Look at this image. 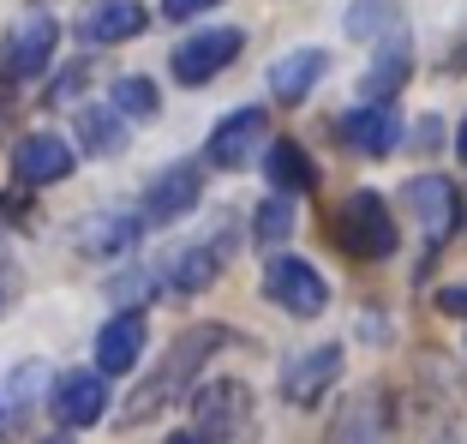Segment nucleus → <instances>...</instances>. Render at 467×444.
I'll use <instances>...</instances> for the list:
<instances>
[{"label":"nucleus","mask_w":467,"mask_h":444,"mask_svg":"<svg viewBox=\"0 0 467 444\" xmlns=\"http://www.w3.org/2000/svg\"><path fill=\"white\" fill-rule=\"evenodd\" d=\"M42 444H72V432H55V439H42Z\"/></svg>","instance_id":"31"},{"label":"nucleus","mask_w":467,"mask_h":444,"mask_svg":"<svg viewBox=\"0 0 467 444\" xmlns=\"http://www.w3.org/2000/svg\"><path fill=\"white\" fill-rule=\"evenodd\" d=\"M408 205H413V217H420V228H426L431 247H443V240L455 235V222H462V198H455V186L443 181V174L408 181Z\"/></svg>","instance_id":"12"},{"label":"nucleus","mask_w":467,"mask_h":444,"mask_svg":"<svg viewBox=\"0 0 467 444\" xmlns=\"http://www.w3.org/2000/svg\"><path fill=\"white\" fill-rule=\"evenodd\" d=\"M336 139L354 156H389L401 144V114L389 102H359V109H348L336 121Z\"/></svg>","instance_id":"8"},{"label":"nucleus","mask_w":467,"mask_h":444,"mask_svg":"<svg viewBox=\"0 0 467 444\" xmlns=\"http://www.w3.org/2000/svg\"><path fill=\"white\" fill-rule=\"evenodd\" d=\"M150 25V13H144V0H90L78 18V37L84 42H132L138 30Z\"/></svg>","instance_id":"13"},{"label":"nucleus","mask_w":467,"mask_h":444,"mask_svg":"<svg viewBox=\"0 0 467 444\" xmlns=\"http://www.w3.org/2000/svg\"><path fill=\"white\" fill-rule=\"evenodd\" d=\"M192 415H198L192 432H204L210 444H246L252 427H258V420H252L258 403H252V390L240 385V378H210L192 396Z\"/></svg>","instance_id":"2"},{"label":"nucleus","mask_w":467,"mask_h":444,"mask_svg":"<svg viewBox=\"0 0 467 444\" xmlns=\"http://www.w3.org/2000/svg\"><path fill=\"white\" fill-rule=\"evenodd\" d=\"M336 378H342V348L336 343L306 348V354H294V361L282 366V396H288L294 408H317Z\"/></svg>","instance_id":"9"},{"label":"nucleus","mask_w":467,"mask_h":444,"mask_svg":"<svg viewBox=\"0 0 467 444\" xmlns=\"http://www.w3.org/2000/svg\"><path fill=\"white\" fill-rule=\"evenodd\" d=\"M222 343H228L222 331H186L174 348H168L162 373H156V378H144V385H138L132 396H126V408H120V427H138V420H150L156 408H162L168 396H174V390H180L186 378L198 373V366L210 361V348H222Z\"/></svg>","instance_id":"1"},{"label":"nucleus","mask_w":467,"mask_h":444,"mask_svg":"<svg viewBox=\"0 0 467 444\" xmlns=\"http://www.w3.org/2000/svg\"><path fill=\"white\" fill-rule=\"evenodd\" d=\"M0 306H6V294H0Z\"/></svg>","instance_id":"32"},{"label":"nucleus","mask_w":467,"mask_h":444,"mask_svg":"<svg viewBox=\"0 0 467 444\" xmlns=\"http://www.w3.org/2000/svg\"><path fill=\"white\" fill-rule=\"evenodd\" d=\"M455 156L467 163V121H462V132H455Z\"/></svg>","instance_id":"30"},{"label":"nucleus","mask_w":467,"mask_h":444,"mask_svg":"<svg viewBox=\"0 0 467 444\" xmlns=\"http://www.w3.org/2000/svg\"><path fill=\"white\" fill-rule=\"evenodd\" d=\"M252 235H258L264 247H282V240L294 235V205H288L282 193H275V198H264V205H258V217H252Z\"/></svg>","instance_id":"25"},{"label":"nucleus","mask_w":467,"mask_h":444,"mask_svg":"<svg viewBox=\"0 0 467 444\" xmlns=\"http://www.w3.org/2000/svg\"><path fill=\"white\" fill-rule=\"evenodd\" d=\"M264 132H270V114H264V109H234L228 121H222L216 132H210L204 163H210V168H246Z\"/></svg>","instance_id":"10"},{"label":"nucleus","mask_w":467,"mask_h":444,"mask_svg":"<svg viewBox=\"0 0 467 444\" xmlns=\"http://www.w3.org/2000/svg\"><path fill=\"white\" fill-rule=\"evenodd\" d=\"M13 174L18 186H60L72 174V144L60 132H30L13 151Z\"/></svg>","instance_id":"11"},{"label":"nucleus","mask_w":467,"mask_h":444,"mask_svg":"<svg viewBox=\"0 0 467 444\" xmlns=\"http://www.w3.org/2000/svg\"><path fill=\"white\" fill-rule=\"evenodd\" d=\"M109 109H114V114H138V121H144V114L162 109V97H156V84H150V79L126 72V79L109 84Z\"/></svg>","instance_id":"24"},{"label":"nucleus","mask_w":467,"mask_h":444,"mask_svg":"<svg viewBox=\"0 0 467 444\" xmlns=\"http://www.w3.org/2000/svg\"><path fill=\"white\" fill-rule=\"evenodd\" d=\"M336 444H384V420H378V396H354L336 427Z\"/></svg>","instance_id":"23"},{"label":"nucleus","mask_w":467,"mask_h":444,"mask_svg":"<svg viewBox=\"0 0 467 444\" xmlns=\"http://www.w3.org/2000/svg\"><path fill=\"white\" fill-rule=\"evenodd\" d=\"M55 42H60V25L55 18H42V13H30L25 25H13L6 30V42H0V72L6 79H36L42 67H48V55H55Z\"/></svg>","instance_id":"6"},{"label":"nucleus","mask_w":467,"mask_h":444,"mask_svg":"<svg viewBox=\"0 0 467 444\" xmlns=\"http://www.w3.org/2000/svg\"><path fill=\"white\" fill-rule=\"evenodd\" d=\"M438 312H443V319H467V282H455V289H438Z\"/></svg>","instance_id":"26"},{"label":"nucleus","mask_w":467,"mask_h":444,"mask_svg":"<svg viewBox=\"0 0 467 444\" xmlns=\"http://www.w3.org/2000/svg\"><path fill=\"white\" fill-rule=\"evenodd\" d=\"M348 37H359V42H389V37H401L396 6H389V0H354V6H348Z\"/></svg>","instance_id":"21"},{"label":"nucleus","mask_w":467,"mask_h":444,"mask_svg":"<svg viewBox=\"0 0 467 444\" xmlns=\"http://www.w3.org/2000/svg\"><path fill=\"white\" fill-rule=\"evenodd\" d=\"M210 6H222V0H162V18H198V13H210Z\"/></svg>","instance_id":"27"},{"label":"nucleus","mask_w":467,"mask_h":444,"mask_svg":"<svg viewBox=\"0 0 467 444\" xmlns=\"http://www.w3.org/2000/svg\"><path fill=\"white\" fill-rule=\"evenodd\" d=\"M264 294H270L282 312H294V319H317L324 306H330V282L317 277L306 259H270V270H264Z\"/></svg>","instance_id":"4"},{"label":"nucleus","mask_w":467,"mask_h":444,"mask_svg":"<svg viewBox=\"0 0 467 444\" xmlns=\"http://www.w3.org/2000/svg\"><path fill=\"white\" fill-rule=\"evenodd\" d=\"M48 415H55V427H67V432L102 420V415H109V378H102V373L55 378V390H48Z\"/></svg>","instance_id":"7"},{"label":"nucleus","mask_w":467,"mask_h":444,"mask_svg":"<svg viewBox=\"0 0 467 444\" xmlns=\"http://www.w3.org/2000/svg\"><path fill=\"white\" fill-rule=\"evenodd\" d=\"M138 240V222L132 217H90V228H78V247L90 259H109V252H126Z\"/></svg>","instance_id":"22"},{"label":"nucleus","mask_w":467,"mask_h":444,"mask_svg":"<svg viewBox=\"0 0 467 444\" xmlns=\"http://www.w3.org/2000/svg\"><path fill=\"white\" fill-rule=\"evenodd\" d=\"M408 72H413V55H408V37H389V42H378V55H371V67H366V79H359V97L366 102H389L408 84Z\"/></svg>","instance_id":"16"},{"label":"nucleus","mask_w":467,"mask_h":444,"mask_svg":"<svg viewBox=\"0 0 467 444\" xmlns=\"http://www.w3.org/2000/svg\"><path fill=\"white\" fill-rule=\"evenodd\" d=\"M336 247L348 259H389L396 252V217L378 193H348L336 210Z\"/></svg>","instance_id":"3"},{"label":"nucleus","mask_w":467,"mask_h":444,"mask_svg":"<svg viewBox=\"0 0 467 444\" xmlns=\"http://www.w3.org/2000/svg\"><path fill=\"white\" fill-rule=\"evenodd\" d=\"M126 139H132V132H126V121L114 109H84L78 114V144L90 156H120Z\"/></svg>","instance_id":"20"},{"label":"nucleus","mask_w":467,"mask_h":444,"mask_svg":"<svg viewBox=\"0 0 467 444\" xmlns=\"http://www.w3.org/2000/svg\"><path fill=\"white\" fill-rule=\"evenodd\" d=\"M144 319L138 312H120V319H109L102 324V336H97V366L102 373H132L138 366V354H144Z\"/></svg>","instance_id":"17"},{"label":"nucleus","mask_w":467,"mask_h":444,"mask_svg":"<svg viewBox=\"0 0 467 444\" xmlns=\"http://www.w3.org/2000/svg\"><path fill=\"white\" fill-rule=\"evenodd\" d=\"M324 72H330V55H324V48H294V55H282L270 67V97L275 102H306Z\"/></svg>","instance_id":"15"},{"label":"nucleus","mask_w":467,"mask_h":444,"mask_svg":"<svg viewBox=\"0 0 467 444\" xmlns=\"http://www.w3.org/2000/svg\"><path fill=\"white\" fill-rule=\"evenodd\" d=\"M264 174H270V186H275L282 198H288V193H312V186H317L312 156H306L294 139H275L270 151H264Z\"/></svg>","instance_id":"18"},{"label":"nucleus","mask_w":467,"mask_h":444,"mask_svg":"<svg viewBox=\"0 0 467 444\" xmlns=\"http://www.w3.org/2000/svg\"><path fill=\"white\" fill-rule=\"evenodd\" d=\"M240 48H246V37H240L234 25L198 30V37H186V42L174 48V60H168V72H174L180 84H192V90H198V84H210V79H216V72L228 67L234 55H240Z\"/></svg>","instance_id":"5"},{"label":"nucleus","mask_w":467,"mask_h":444,"mask_svg":"<svg viewBox=\"0 0 467 444\" xmlns=\"http://www.w3.org/2000/svg\"><path fill=\"white\" fill-rule=\"evenodd\" d=\"M198 193H204V174H198L192 163H174V168H162L150 181V193H144V217L150 222H174V217H186V210L198 205Z\"/></svg>","instance_id":"14"},{"label":"nucleus","mask_w":467,"mask_h":444,"mask_svg":"<svg viewBox=\"0 0 467 444\" xmlns=\"http://www.w3.org/2000/svg\"><path fill=\"white\" fill-rule=\"evenodd\" d=\"M216 277H222V247H186V252H174V264H168V282H174L180 294L210 289Z\"/></svg>","instance_id":"19"},{"label":"nucleus","mask_w":467,"mask_h":444,"mask_svg":"<svg viewBox=\"0 0 467 444\" xmlns=\"http://www.w3.org/2000/svg\"><path fill=\"white\" fill-rule=\"evenodd\" d=\"M84 79H90V72H84V67H67V72H60V79H55V102H60V97H72V90H78Z\"/></svg>","instance_id":"28"},{"label":"nucleus","mask_w":467,"mask_h":444,"mask_svg":"<svg viewBox=\"0 0 467 444\" xmlns=\"http://www.w3.org/2000/svg\"><path fill=\"white\" fill-rule=\"evenodd\" d=\"M162 444H210L204 432H174V439H162Z\"/></svg>","instance_id":"29"}]
</instances>
